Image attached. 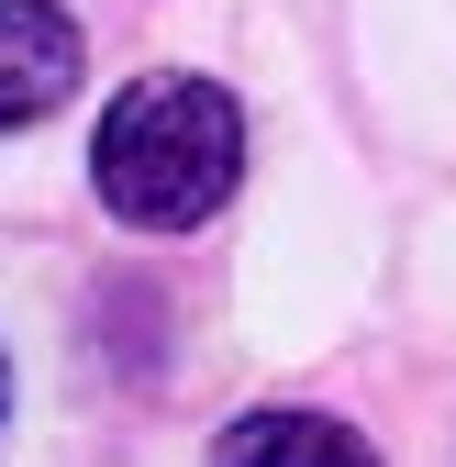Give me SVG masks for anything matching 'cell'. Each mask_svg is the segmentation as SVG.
Returning a JSON list of instances; mask_svg holds the SVG:
<instances>
[{
	"label": "cell",
	"instance_id": "obj_1",
	"mask_svg": "<svg viewBox=\"0 0 456 467\" xmlns=\"http://www.w3.org/2000/svg\"><path fill=\"white\" fill-rule=\"evenodd\" d=\"M234 179H245V111H234V89L179 78V67L134 78L100 111V134H89V190L111 201V223H134V234L212 223L223 201H234Z\"/></svg>",
	"mask_w": 456,
	"mask_h": 467
},
{
	"label": "cell",
	"instance_id": "obj_2",
	"mask_svg": "<svg viewBox=\"0 0 456 467\" xmlns=\"http://www.w3.org/2000/svg\"><path fill=\"white\" fill-rule=\"evenodd\" d=\"M78 89V23L56 0H0V134L45 123Z\"/></svg>",
	"mask_w": 456,
	"mask_h": 467
},
{
	"label": "cell",
	"instance_id": "obj_3",
	"mask_svg": "<svg viewBox=\"0 0 456 467\" xmlns=\"http://www.w3.org/2000/svg\"><path fill=\"white\" fill-rule=\"evenodd\" d=\"M212 467H378V456L334 412H245V423H223Z\"/></svg>",
	"mask_w": 456,
	"mask_h": 467
},
{
	"label": "cell",
	"instance_id": "obj_4",
	"mask_svg": "<svg viewBox=\"0 0 456 467\" xmlns=\"http://www.w3.org/2000/svg\"><path fill=\"white\" fill-rule=\"evenodd\" d=\"M0 423H12V357H0Z\"/></svg>",
	"mask_w": 456,
	"mask_h": 467
}]
</instances>
